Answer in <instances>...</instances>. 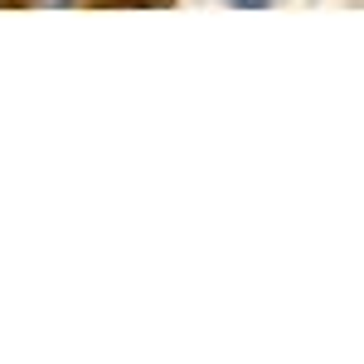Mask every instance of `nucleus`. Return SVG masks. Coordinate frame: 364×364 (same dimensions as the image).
<instances>
[{
    "label": "nucleus",
    "mask_w": 364,
    "mask_h": 364,
    "mask_svg": "<svg viewBox=\"0 0 364 364\" xmlns=\"http://www.w3.org/2000/svg\"><path fill=\"white\" fill-rule=\"evenodd\" d=\"M228 5H233V10H267L272 0H228Z\"/></svg>",
    "instance_id": "1"
}]
</instances>
